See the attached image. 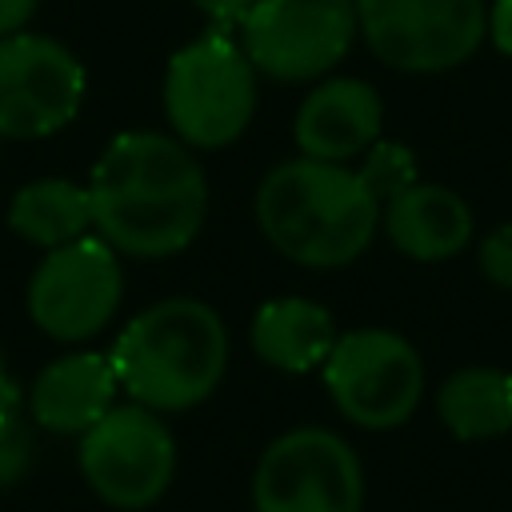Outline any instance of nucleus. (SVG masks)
Instances as JSON below:
<instances>
[{"label": "nucleus", "instance_id": "nucleus-17", "mask_svg": "<svg viewBox=\"0 0 512 512\" xmlns=\"http://www.w3.org/2000/svg\"><path fill=\"white\" fill-rule=\"evenodd\" d=\"M8 224L24 240L56 248L92 228V196L72 180H32L8 200Z\"/></svg>", "mask_w": 512, "mask_h": 512}, {"label": "nucleus", "instance_id": "nucleus-23", "mask_svg": "<svg viewBox=\"0 0 512 512\" xmlns=\"http://www.w3.org/2000/svg\"><path fill=\"white\" fill-rule=\"evenodd\" d=\"M32 12H36V0H0V36L20 32Z\"/></svg>", "mask_w": 512, "mask_h": 512}, {"label": "nucleus", "instance_id": "nucleus-6", "mask_svg": "<svg viewBox=\"0 0 512 512\" xmlns=\"http://www.w3.org/2000/svg\"><path fill=\"white\" fill-rule=\"evenodd\" d=\"M320 368L344 420L372 432L404 424L424 392V364L416 348L388 328H356L336 336Z\"/></svg>", "mask_w": 512, "mask_h": 512}, {"label": "nucleus", "instance_id": "nucleus-14", "mask_svg": "<svg viewBox=\"0 0 512 512\" xmlns=\"http://www.w3.org/2000/svg\"><path fill=\"white\" fill-rule=\"evenodd\" d=\"M388 240L412 260H448L472 240L468 204L440 184H408L380 208Z\"/></svg>", "mask_w": 512, "mask_h": 512}, {"label": "nucleus", "instance_id": "nucleus-8", "mask_svg": "<svg viewBox=\"0 0 512 512\" xmlns=\"http://www.w3.org/2000/svg\"><path fill=\"white\" fill-rule=\"evenodd\" d=\"M256 512H360L364 472L352 444L328 428L276 436L252 476Z\"/></svg>", "mask_w": 512, "mask_h": 512}, {"label": "nucleus", "instance_id": "nucleus-18", "mask_svg": "<svg viewBox=\"0 0 512 512\" xmlns=\"http://www.w3.org/2000/svg\"><path fill=\"white\" fill-rule=\"evenodd\" d=\"M32 412L28 396L4 376L0 380V488H12L32 468Z\"/></svg>", "mask_w": 512, "mask_h": 512}, {"label": "nucleus", "instance_id": "nucleus-20", "mask_svg": "<svg viewBox=\"0 0 512 512\" xmlns=\"http://www.w3.org/2000/svg\"><path fill=\"white\" fill-rule=\"evenodd\" d=\"M480 272H484L492 284H500V288L512 292V224L492 228V232L480 240Z\"/></svg>", "mask_w": 512, "mask_h": 512}, {"label": "nucleus", "instance_id": "nucleus-10", "mask_svg": "<svg viewBox=\"0 0 512 512\" xmlns=\"http://www.w3.org/2000/svg\"><path fill=\"white\" fill-rule=\"evenodd\" d=\"M124 296V272L116 248L104 236H76L68 244L48 248L28 284V316L32 324L64 344H80L96 336Z\"/></svg>", "mask_w": 512, "mask_h": 512}, {"label": "nucleus", "instance_id": "nucleus-13", "mask_svg": "<svg viewBox=\"0 0 512 512\" xmlns=\"http://www.w3.org/2000/svg\"><path fill=\"white\" fill-rule=\"evenodd\" d=\"M116 368L108 352H72L40 368L28 392V412L48 432H88L116 400Z\"/></svg>", "mask_w": 512, "mask_h": 512}, {"label": "nucleus", "instance_id": "nucleus-3", "mask_svg": "<svg viewBox=\"0 0 512 512\" xmlns=\"http://www.w3.org/2000/svg\"><path fill=\"white\" fill-rule=\"evenodd\" d=\"M108 356L120 388L136 404L184 412L208 400L224 380L228 328L212 304L172 296L132 316Z\"/></svg>", "mask_w": 512, "mask_h": 512}, {"label": "nucleus", "instance_id": "nucleus-22", "mask_svg": "<svg viewBox=\"0 0 512 512\" xmlns=\"http://www.w3.org/2000/svg\"><path fill=\"white\" fill-rule=\"evenodd\" d=\"M488 36L504 56H512V0H496L488 8Z\"/></svg>", "mask_w": 512, "mask_h": 512}, {"label": "nucleus", "instance_id": "nucleus-21", "mask_svg": "<svg viewBox=\"0 0 512 512\" xmlns=\"http://www.w3.org/2000/svg\"><path fill=\"white\" fill-rule=\"evenodd\" d=\"M192 4H196L220 32H228L232 24H240V20L248 16V8H252L256 0H192Z\"/></svg>", "mask_w": 512, "mask_h": 512}, {"label": "nucleus", "instance_id": "nucleus-2", "mask_svg": "<svg viewBox=\"0 0 512 512\" xmlns=\"http://www.w3.org/2000/svg\"><path fill=\"white\" fill-rule=\"evenodd\" d=\"M256 224L280 256L308 268H340L372 244L380 200L360 172L300 156L260 180Z\"/></svg>", "mask_w": 512, "mask_h": 512}, {"label": "nucleus", "instance_id": "nucleus-19", "mask_svg": "<svg viewBox=\"0 0 512 512\" xmlns=\"http://www.w3.org/2000/svg\"><path fill=\"white\" fill-rule=\"evenodd\" d=\"M360 176L372 188V196L380 200V208H384V200H392L396 192H404L408 184H416V160H412V152L404 144L376 140L368 148V160H364Z\"/></svg>", "mask_w": 512, "mask_h": 512}, {"label": "nucleus", "instance_id": "nucleus-4", "mask_svg": "<svg viewBox=\"0 0 512 512\" xmlns=\"http://www.w3.org/2000/svg\"><path fill=\"white\" fill-rule=\"evenodd\" d=\"M164 112L188 148L232 144L256 112V68L244 48L212 28L168 60Z\"/></svg>", "mask_w": 512, "mask_h": 512}, {"label": "nucleus", "instance_id": "nucleus-16", "mask_svg": "<svg viewBox=\"0 0 512 512\" xmlns=\"http://www.w3.org/2000/svg\"><path fill=\"white\" fill-rule=\"evenodd\" d=\"M440 420L456 440H488L512 428V376L496 368H460L440 384Z\"/></svg>", "mask_w": 512, "mask_h": 512}, {"label": "nucleus", "instance_id": "nucleus-15", "mask_svg": "<svg viewBox=\"0 0 512 512\" xmlns=\"http://www.w3.org/2000/svg\"><path fill=\"white\" fill-rule=\"evenodd\" d=\"M336 344L332 316L304 300V296H280L268 300L252 320V348L264 364L280 372H308L328 360Z\"/></svg>", "mask_w": 512, "mask_h": 512}, {"label": "nucleus", "instance_id": "nucleus-5", "mask_svg": "<svg viewBox=\"0 0 512 512\" xmlns=\"http://www.w3.org/2000/svg\"><path fill=\"white\" fill-rule=\"evenodd\" d=\"M80 472L88 488L124 512L156 504L176 472V444L156 408L112 404L88 432H80Z\"/></svg>", "mask_w": 512, "mask_h": 512}, {"label": "nucleus", "instance_id": "nucleus-12", "mask_svg": "<svg viewBox=\"0 0 512 512\" xmlns=\"http://www.w3.org/2000/svg\"><path fill=\"white\" fill-rule=\"evenodd\" d=\"M380 124H384V104L376 88L352 76H336L308 92L292 132L304 156L344 164L380 140Z\"/></svg>", "mask_w": 512, "mask_h": 512}, {"label": "nucleus", "instance_id": "nucleus-1", "mask_svg": "<svg viewBox=\"0 0 512 512\" xmlns=\"http://www.w3.org/2000/svg\"><path fill=\"white\" fill-rule=\"evenodd\" d=\"M96 232L128 256L156 260L188 248L208 212V184L180 136L120 132L88 180Z\"/></svg>", "mask_w": 512, "mask_h": 512}, {"label": "nucleus", "instance_id": "nucleus-7", "mask_svg": "<svg viewBox=\"0 0 512 512\" xmlns=\"http://www.w3.org/2000/svg\"><path fill=\"white\" fill-rule=\"evenodd\" d=\"M356 36L352 0H256L240 20V48L268 80H316L344 60Z\"/></svg>", "mask_w": 512, "mask_h": 512}, {"label": "nucleus", "instance_id": "nucleus-24", "mask_svg": "<svg viewBox=\"0 0 512 512\" xmlns=\"http://www.w3.org/2000/svg\"><path fill=\"white\" fill-rule=\"evenodd\" d=\"M4 376H8V372H4V356H0V380H4Z\"/></svg>", "mask_w": 512, "mask_h": 512}, {"label": "nucleus", "instance_id": "nucleus-11", "mask_svg": "<svg viewBox=\"0 0 512 512\" xmlns=\"http://www.w3.org/2000/svg\"><path fill=\"white\" fill-rule=\"evenodd\" d=\"M84 100L80 60L52 36H0V136L36 140L60 132Z\"/></svg>", "mask_w": 512, "mask_h": 512}, {"label": "nucleus", "instance_id": "nucleus-9", "mask_svg": "<svg viewBox=\"0 0 512 512\" xmlns=\"http://www.w3.org/2000/svg\"><path fill=\"white\" fill-rule=\"evenodd\" d=\"M368 48L400 72L464 64L488 36L484 0H352Z\"/></svg>", "mask_w": 512, "mask_h": 512}]
</instances>
